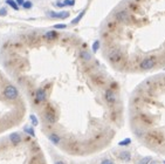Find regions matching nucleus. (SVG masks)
I'll return each mask as SVG.
<instances>
[{"label":"nucleus","instance_id":"27","mask_svg":"<svg viewBox=\"0 0 165 164\" xmlns=\"http://www.w3.org/2000/svg\"><path fill=\"white\" fill-rule=\"evenodd\" d=\"M15 1L18 5H23V2H25V0H15Z\"/></svg>","mask_w":165,"mask_h":164},{"label":"nucleus","instance_id":"30","mask_svg":"<svg viewBox=\"0 0 165 164\" xmlns=\"http://www.w3.org/2000/svg\"><path fill=\"white\" fill-rule=\"evenodd\" d=\"M164 163H165V162H164Z\"/></svg>","mask_w":165,"mask_h":164},{"label":"nucleus","instance_id":"29","mask_svg":"<svg viewBox=\"0 0 165 164\" xmlns=\"http://www.w3.org/2000/svg\"><path fill=\"white\" fill-rule=\"evenodd\" d=\"M149 164H158V163H157L156 161H151V162H150V163H149Z\"/></svg>","mask_w":165,"mask_h":164},{"label":"nucleus","instance_id":"20","mask_svg":"<svg viewBox=\"0 0 165 164\" xmlns=\"http://www.w3.org/2000/svg\"><path fill=\"white\" fill-rule=\"evenodd\" d=\"M100 45H101V43H100V41H98V40H96V41L92 43V52H94V53H96V52L98 51Z\"/></svg>","mask_w":165,"mask_h":164},{"label":"nucleus","instance_id":"23","mask_svg":"<svg viewBox=\"0 0 165 164\" xmlns=\"http://www.w3.org/2000/svg\"><path fill=\"white\" fill-rule=\"evenodd\" d=\"M63 2L66 6H74L75 5V0H65Z\"/></svg>","mask_w":165,"mask_h":164},{"label":"nucleus","instance_id":"14","mask_svg":"<svg viewBox=\"0 0 165 164\" xmlns=\"http://www.w3.org/2000/svg\"><path fill=\"white\" fill-rule=\"evenodd\" d=\"M84 14H85V9H83L82 12H81V13H80V14H79V15H78V16H76L74 20H72L70 25H78V24L81 21V19L83 18V15H84Z\"/></svg>","mask_w":165,"mask_h":164},{"label":"nucleus","instance_id":"25","mask_svg":"<svg viewBox=\"0 0 165 164\" xmlns=\"http://www.w3.org/2000/svg\"><path fill=\"white\" fill-rule=\"evenodd\" d=\"M101 164H115V163H114L111 160H108V158H107V160H103V161L101 162Z\"/></svg>","mask_w":165,"mask_h":164},{"label":"nucleus","instance_id":"6","mask_svg":"<svg viewBox=\"0 0 165 164\" xmlns=\"http://www.w3.org/2000/svg\"><path fill=\"white\" fill-rule=\"evenodd\" d=\"M105 100H107V102L108 103H110V104H114L115 102H116V94L111 90V89H108V90H105Z\"/></svg>","mask_w":165,"mask_h":164},{"label":"nucleus","instance_id":"19","mask_svg":"<svg viewBox=\"0 0 165 164\" xmlns=\"http://www.w3.org/2000/svg\"><path fill=\"white\" fill-rule=\"evenodd\" d=\"M151 161H152V158H151L150 156H148V157H143V158H142L137 164H149Z\"/></svg>","mask_w":165,"mask_h":164},{"label":"nucleus","instance_id":"15","mask_svg":"<svg viewBox=\"0 0 165 164\" xmlns=\"http://www.w3.org/2000/svg\"><path fill=\"white\" fill-rule=\"evenodd\" d=\"M6 4L7 5H9L13 9H15V11H18L19 9V5L16 4V1L15 0H6Z\"/></svg>","mask_w":165,"mask_h":164},{"label":"nucleus","instance_id":"26","mask_svg":"<svg viewBox=\"0 0 165 164\" xmlns=\"http://www.w3.org/2000/svg\"><path fill=\"white\" fill-rule=\"evenodd\" d=\"M56 6H58V7H65L66 5H65V2H60V1H58V2H56Z\"/></svg>","mask_w":165,"mask_h":164},{"label":"nucleus","instance_id":"13","mask_svg":"<svg viewBox=\"0 0 165 164\" xmlns=\"http://www.w3.org/2000/svg\"><path fill=\"white\" fill-rule=\"evenodd\" d=\"M80 56H81V59L84 60V61H90L91 60V54L89 52H87V51H82L80 53Z\"/></svg>","mask_w":165,"mask_h":164},{"label":"nucleus","instance_id":"28","mask_svg":"<svg viewBox=\"0 0 165 164\" xmlns=\"http://www.w3.org/2000/svg\"><path fill=\"white\" fill-rule=\"evenodd\" d=\"M54 164H66V163H65L63 161H56V162H55Z\"/></svg>","mask_w":165,"mask_h":164},{"label":"nucleus","instance_id":"8","mask_svg":"<svg viewBox=\"0 0 165 164\" xmlns=\"http://www.w3.org/2000/svg\"><path fill=\"white\" fill-rule=\"evenodd\" d=\"M35 97H36V102H45L46 101V97H47L45 89H41V88L38 89L36 90V94H35Z\"/></svg>","mask_w":165,"mask_h":164},{"label":"nucleus","instance_id":"1","mask_svg":"<svg viewBox=\"0 0 165 164\" xmlns=\"http://www.w3.org/2000/svg\"><path fill=\"white\" fill-rule=\"evenodd\" d=\"M157 63V60L155 56H149V58H145L141 61L139 63V68L143 69V71H149V69H152Z\"/></svg>","mask_w":165,"mask_h":164},{"label":"nucleus","instance_id":"2","mask_svg":"<svg viewBox=\"0 0 165 164\" xmlns=\"http://www.w3.org/2000/svg\"><path fill=\"white\" fill-rule=\"evenodd\" d=\"M4 96H5L7 100L13 101V100L18 98V96H19V90L16 89V87L9 84V86H7V87L4 89Z\"/></svg>","mask_w":165,"mask_h":164},{"label":"nucleus","instance_id":"22","mask_svg":"<svg viewBox=\"0 0 165 164\" xmlns=\"http://www.w3.org/2000/svg\"><path fill=\"white\" fill-rule=\"evenodd\" d=\"M67 27V25L66 24H58V25H55L54 26V28L55 29H63V28H66Z\"/></svg>","mask_w":165,"mask_h":164},{"label":"nucleus","instance_id":"12","mask_svg":"<svg viewBox=\"0 0 165 164\" xmlns=\"http://www.w3.org/2000/svg\"><path fill=\"white\" fill-rule=\"evenodd\" d=\"M23 131H25L26 134H28L29 136H32V137H35V131H34V128H33V125H26V127L23 128Z\"/></svg>","mask_w":165,"mask_h":164},{"label":"nucleus","instance_id":"11","mask_svg":"<svg viewBox=\"0 0 165 164\" xmlns=\"http://www.w3.org/2000/svg\"><path fill=\"white\" fill-rule=\"evenodd\" d=\"M48 138H49V141H50L53 144H55V145H58V144L60 143V141H61L60 136L56 135V134H49V135H48Z\"/></svg>","mask_w":165,"mask_h":164},{"label":"nucleus","instance_id":"24","mask_svg":"<svg viewBox=\"0 0 165 164\" xmlns=\"http://www.w3.org/2000/svg\"><path fill=\"white\" fill-rule=\"evenodd\" d=\"M5 15H7V11L5 7H2V8H0V16H5Z\"/></svg>","mask_w":165,"mask_h":164},{"label":"nucleus","instance_id":"7","mask_svg":"<svg viewBox=\"0 0 165 164\" xmlns=\"http://www.w3.org/2000/svg\"><path fill=\"white\" fill-rule=\"evenodd\" d=\"M117 157H118V160H121L123 162H129L131 160V154L128 150H123V151H119L117 154Z\"/></svg>","mask_w":165,"mask_h":164},{"label":"nucleus","instance_id":"17","mask_svg":"<svg viewBox=\"0 0 165 164\" xmlns=\"http://www.w3.org/2000/svg\"><path fill=\"white\" fill-rule=\"evenodd\" d=\"M29 120H31V122H32V125H33V127H36V125L39 124V120H38V117H36L35 115H33V114H32V115L29 116Z\"/></svg>","mask_w":165,"mask_h":164},{"label":"nucleus","instance_id":"4","mask_svg":"<svg viewBox=\"0 0 165 164\" xmlns=\"http://www.w3.org/2000/svg\"><path fill=\"white\" fill-rule=\"evenodd\" d=\"M47 15L52 19H67L69 16V12H48Z\"/></svg>","mask_w":165,"mask_h":164},{"label":"nucleus","instance_id":"21","mask_svg":"<svg viewBox=\"0 0 165 164\" xmlns=\"http://www.w3.org/2000/svg\"><path fill=\"white\" fill-rule=\"evenodd\" d=\"M32 6H33L32 1H25L23 5H22V7H23L25 9H29V8H32Z\"/></svg>","mask_w":165,"mask_h":164},{"label":"nucleus","instance_id":"10","mask_svg":"<svg viewBox=\"0 0 165 164\" xmlns=\"http://www.w3.org/2000/svg\"><path fill=\"white\" fill-rule=\"evenodd\" d=\"M9 141L13 143V144H19V143H21V141H22V138H21V136L18 134V133H12L11 135H9Z\"/></svg>","mask_w":165,"mask_h":164},{"label":"nucleus","instance_id":"9","mask_svg":"<svg viewBox=\"0 0 165 164\" xmlns=\"http://www.w3.org/2000/svg\"><path fill=\"white\" fill-rule=\"evenodd\" d=\"M45 120H46L48 123H55L56 116H55L54 111H53V110H47V111L45 113Z\"/></svg>","mask_w":165,"mask_h":164},{"label":"nucleus","instance_id":"18","mask_svg":"<svg viewBox=\"0 0 165 164\" xmlns=\"http://www.w3.org/2000/svg\"><path fill=\"white\" fill-rule=\"evenodd\" d=\"M131 143V138H124L123 141L118 142V145L119 147H125V145H129Z\"/></svg>","mask_w":165,"mask_h":164},{"label":"nucleus","instance_id":"16","mask_svg":"<svg viewBox=\"0 0 165 164\" xmlns=\"http://www.w3.org/2000/svg\"><path fill=\"white\" fill-rule=\"evenodd\" d=\"M58 36V34H56V32H54V31H49V32H47L46 34H45V38L46 39H55Z\"/></svg>","mask_w":165,"mask_h":164},{"label":"nucleus","instance_id":"3","mask_svg":"<svg viewBox=\"0 0 165 164\" xmlns=\"http://www.w3.org/2000/svg\"><path fill=\"white\" fill-rule=\"evenodd\" d=\"M122 58H123V54H122V52H121L118 48H112V49L109 52V54H108V59H109L111 62H114V63L119 62V61L122 60Z\"/></svg>","mask_w":165,"mask_h":164},{"label":"nucleus","instance_id":"5","mask_svg":"<svg viewBox=\"0 0 165 164\" xmlns=\"http://www.w3.org/2000/svg\"><path fill=\"white\" fill-rule=\"evenodd\" d=\"M115 19L118 22H125V21H128V19H129L128 11H119V12H117L115 14Z\"/></svg>","mask_w":165,"mask_h":164}]
</instances>
